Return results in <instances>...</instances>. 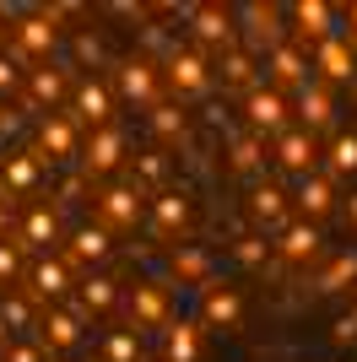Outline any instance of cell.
Returning <instances> with one entry per match:
<instances>
[{
	"mask_svg": "<svg viewBox=\"0 0 357 362\" xmlns=\"http://www.w3.org/2000/svg\"><path fill=\"white\" fill-rule=\"evenodd\" d=\"M190 22H195V38H200V44L206 49H238V11H227V6H195L190 11Z\"/></svg>",
	"mask_w": 357,
	"mask_h": 362,
	"instance_id": "obj_1",
	"label": "cell"
},
{
	"mask_svg": "<svg viewBox=\"0 0 357 362\" xmlns=\"http://www.w3.org/2000/svg\"><path fill=\"white\" fill-rule=\"evenodd\" d=\"M244 114H249V130H254V136H282V124H287V98H282L276 87H249Z\"/></svg>",
	"mask_w": 357,
	"mask_h": 362,
	"instance_id": "obj_2",
	"label": "cell"
},
{
	"mask_svg": "<svg viewBox=\"0 0 357 362\" xmlns=\"http://www.w3.org/2000/svg\"><path fill=\"white\" fill-rule=\"evenodd\" d=\"M98 211H103L108 227H135V216H141V189H135V184H108L103 195H98Z\"/></svg>",
	"mask_w": 357,
	"mask_h": 362,
	"instance_id": "obj_3",
	"label": "cell"
},
{
	"mask_svg": "<svg viewBox=\"0 0 357 362\" xmlns=\"http://www.w3.org/2000/svg\"><path fill=\"white\" fill-rule=\"evenodd\" d=\"M238 16L254 22V28H249V44L254 49H266V54H271V49L287 44V28H282V11H276V6H244Z\"/></svg>",
	"mask_w": 357,
	"mask_h": 362,
	"instance_id": "obj_4",
	"label": "cell"
},
{
	"mask_svg": "<svg viewBox=\"0 0 357 362\" xmlns=\"http://www.w3.org/2000/svg\"><path fill=\"white\" fill-rule=\"evenodd\" d=\"M168 81H174V92H206L211 71L195 49H174V54H168Z\"/></svg>",
	"mask_w": 357,
	"mask_h": 362,
	"instance_id": "obj_5",
	"label": "cell"
},
{
	"mask_svg": "<svg viewBox=\"0 0 357 362\" xmlns=\"http://www.w3.org/2000/svg\"><path fill=\"white\" fill-rule=\"evenodd\" d=\"M314 157H319V141H314L309 130H287V136L276 141V163L293 168V173H303V179H309Z\"/></svg>",
	"mask_w": 357,
	"mask_h": 362,
	"instance_id": "obj_6",
	"label": "cell"
},
{
	"mask_svg": "<svg viewBox=\"0 0 357 362\" xmlns=\"http://www.w3.org/2000/svg\"><path fill=\"white\" fill-rule=\"evenodd\" d=\"M314 65H319L330 81H352V71H357V60H352V49H346L341 33L325 38V44H314Z\"/></svg>",
	"mask_w": 357,
	"mask_h": 362,
	"instance_id": "obj_7",
	"label": "cell"
},
{
	"mask_svg": "<svg viewBox=\"0 0 357 362\" xmlns=\"http://www.w3.org/2000/svg\"><path fill=\"white\" fill-rule=\"evenodd\" d=\"M119 151H125V136H119L114 124H103V130L87 141V173H114Z\"/></svg>",
	"mask_w": 357,
	"mask_h": 362,
	"instance_id": "obj_8",
	"label": "cell"
},
{
	"mask_svg": "<svg viewBox=\"0 0 357 362\" xmlns=\"http://www.w3.org/2000/svg\"><path fill=\"white\" fill-rule=\"evenodd\" d=\"M76 114H81L87 124H98V130L114 119V103H108V87H103V81H92V76H87V81L76 87Z\"/></svg>",
	"mask_w": 357,
	"mask_h": 362,
	"instance_id": "obj_9",
	"label": "cell"
},
{
	"mask_svg": "<svg viewBox=\"0 0 357 362\" xmlns=\"http://www.w3.org/2000/svg\"><path fill=\"white\" fill-rule=\"evenodd\" d=\"M293 22H298V33H303V38H314V44L336 38V28H330V22H336V11H330L325 0H303V6L293 11Z\"/></svg>",
	"mask_w": 357,
	"mask_h": 362,
	"instance_id": "obj_10",
	"label": "cell"
},
{
	"mask_svg": "<svg viewBox=\"0 0 357 362\" xmlns=\"http://www.w3.org/2000/svg\"><path fill=\"white\" fill-rule=\"evenodd\" d=\"M119 92L130 98V103H152L157 98V76H152L147 60H125L119 65Z\"/></svg>",
	"mask_w": 357,
	"mask_h": 362,
	"instance_id": "obj_11",
	"label": "cell"
},
{
	"mask_svg": "<svg viewBox=\"0 0 357 362\" xmlns=\"http://www.w3.org/2000/svg\"><path fill=\"white\" fill-rule=\"evenodd\" d=\"M266 65H271V76H276L282 87H309V65H303V54H298L293 44L271 49V54H266Z\"/></svg>",
	"mask_w": 357,
	"mask_h": 362,
	"instance_id": "obj_12",
	"label": "cell"
},
{
	"mask_svg": "<svg viewBox=\"0 0 357 362\" xmlns=\"http://www.w3.org/2000/svg\"><path fill=\"white\" fill-rule=\"evenodd\" d=\"M249 216L260 227H276L287 216V195L276 189V184H254V189H249Z\"/></svg>",
	"mask_w": 357,
	"mask_h": 362,
	"instance_id": "obj_13",
	"label": "cell"
},
{
	"mask_svg": "<svg viewBox=\"0 0 357 362\" xmlns=\"http://www.w3.org/2000/svg\"><path fill=\"white\" fill-rule=\"evenodd\" d=\"M60 28H55V16H28V22H16V44L28 49V54H44V49H55Z\"/></svg>",
	"mask_w": 357,
	"mask_h": 362,
	"instance_id": "obj_14",
	"label": "cell"
},
{
	"mask_svg": "<svg viewBox=\"0 0 357 362\" xmlns=\"http://www.w3.org/2000/svg\"><path fill=\"white\" fill-rule=\"evenodd\" d=\"M319 243H325V238H319V227L298 222V227H287V233H282V243H276V249H282L287 259H314V255H319Z\"/></svg>",
	"mask_w": 357,
	"mask_h": 362,
	"instance_id": "obj_15",
	"label": "cell"
},
{
	"mask_svg": "<svg viewBox=\"0 0 357 362\" xmlns=\"http://www.w3.org/2000/svg\"><path fill=\"white\" fill-rule=\"evenodd\" d=\"M38 141H44L49 163H65V157H71V146H76V136H71V119L49 114V119H44V130H38Z\"/></svg>",
	"mask_w": 357,
	"mask_h": 362,
	"instance_id": "obj_16",
	"label": "cell"
},
{
	"mask_svg": "<svg viewBox=\"0 0 357 362\" xmlns=\"http://www.w3.org/2000/svg\"><path fill=\"white\" fill-rule=\"evenodd\" d=\"M298 114L309 119V136H314L319 124H330L336 103H330V92H325V87H303V92H298Z\"/></svg>",
	"mask_w": 357,
	"mask_h": 362,
	"instance_id": "obj_17",
	"label": "cell"
},
{
	"mask_svg": "<svg viewBox=\"0 0 357 362\" xmlns=\"http://www.w3.org/2000/svg\"><path fill=\"white\" fill-rule=\"evenodd\" d=\"M298 206H303L309 216H330V206H336L330 179H303V184H298Z\"/></svg>",
	"mask_w": 357,
	"mask_h": 362,
	"instance_id": "obj_18",
	"label": "cell"
},
{
	"mask_svg": "<svg viewBox=\"0 0 357 362\" xmlns=\"http://www.w3.org/2000/svg\"><path fill=\"white\" fill-rule=\"evenodd\" d=\"M71 255L76 259H103L108 255V227H76L71 233Z\"/></svg>",
	"mask_w": 357,
	"mask_h": 362,
	"instance_id": "obj_19",
	"label": "cell"
},
{
	"mask_svg": "<svg viewBox=\"0 0 357 362\" xmlns=\"http://www.w3.org/2000/svg\"><path fill=\"white\" fill-rule=\"evenodd\" d=\"M200 325H195V319H178L174 325V335H168V357L174 362H195V351H200Z\"/></svg>",
	"mask_w": 357,
	"mask_h": 362,
	"instance_id": "obj_20",
	"label": "cell"
},
{
	"mask_svg": "<svg viewBox=\"0 0 357 362\" xmlns=\"http://www.w3.org/2000/svg\"><path fill=\"white\" fill-rule=\"evenodd\" d=\"M206 319H211V325H227V330H233V325H238V292H233V287L211 292V298H206Z\"/></svg>",
	"mask_w": 357,
	"mask_h": 362,
	"instance_id": "obj_21",
	"label": "cell"
},
{
	"mask_svg": "<svg viewBox=\"0 0 357 362\" xmlns=\"http://www.w3.org/2000/svg\"><path fill=\"white\" fill-rule=\"evenodd\" d=\"M33 292H38V298H60V292H65V265H60V259H44V265L33 271Z\"/></svg>",
	"mask_w": 357,
	"mask_h": 362,
	"instance_id": "obj_22",
	"label": "cell"
},
{
	"mask_svg": "<svg viewBox=\"0 0 357 362\" xmlns=\"http://www.w3.org/2000/svg\"><path fill=\"white\" fill-rule=\"evenodd\" d=\"M217 71H222V81H238V87H249V81H254V60L244 54V49H227L222 60H217Z\"/></svg>",
	"mask_w": 357,
	"mask_h": 362,
	"instance_id": "obj_23",
	"label": "cell"
},
{
	"mask_svg": "<svg viewBox=\"0 0 357 362\" xmlns=\"http://www.w3.org/2000/svg\"><path fill=\"white\" fill-rule=\"evenodd\" d=\"M346 281H357V255H341V259H336V265L319 276V292H341Z\"/></svg>",
	"mask_w": 357,
	"mask_h": 362,
	"instance_id": "obj_24",
	"label": "cell"
},
{
	"mask_svg": "<svg viewBox=\"0 0 357 362\" xmlns=\"http://www.w3.org/2000/svg\"><path fill=\"white\" fill-rule=\"evenodd\" d=\"M55 238H60V216L55 211H33L28 216V243L44 249V243H55Z\"/></svg>",
	"mask_w": 357,
	"mask_h": 362,
	"instance_id": "obj_25",
	"label": "cell"
},
{
	"mask_svg": "<svg viewBox=\"0 0 357 362\" xmlns=\"http://www.w3.org/2000/svg\"><path fill=\"white\" fill-rule=\"evenodd\" d=\"M206 271H211V259L200 255V249H178L174 255V276H184V281H200Z\"/></svg>",
	"mask_w": 357,
	"mask_h": 362,
	"instance_id": "obj_26",
	"label": "cell"
},
{
	"mask_svg": "<svg viewBox=\"0 0 357 362\" xmlns=\"http://www.w3.org/2000/svg\"><path fill=\"white\" fill-rule=\"evenodd\" d=\"M330 168H336V173H357V136L330 141Z\"/></svg>",
	"mask_w": 357,
	"mask_h": 362,
	"instance_id": "obj_27",
	"label": "cell"
},
{
	"mask_svg": "<svg viewBox=\"0 0 357 362\" xmlns=\"http://www.w3.org/2000/svg\"><path fill=\"white\" fill-rule=\"evenodd\" d=\"M81 303H87L92 314H98V308H108V303H114V281H108V276H92V281H81Z\"/></svg>",
	"mask_w": 357,
	"mask_h": 362,
	"instance_id": "obj_28",
	"label": "cell"
},
{
	"mask_svg": "<svg viewBox=\"0 0 357 362\" xmlns=\"http://www.w3.org/2000/svg\"><path fill=\"white\" fill-rule=\"evenodd\" d=\"M44 330H49V341H55V346H76V341H81V330H76L71 314H49Z\"/></svg>",
	"mask_w": 357,
	"mask_h": 362,
	"instance_id": "obj_29",
	"label": "cell"
},
{
	"mask_svg": "<svg viewBox=\"0 0 357 362\" xmlns=\"http://www.w3.org/2000/svg\"><path fill=\"white\" fill-rule=\"evenodd\" d=\"M157 222H163V227H184V222H190V200H184V195H163V200H157Z\"/></svg>",
	"mask_w": 357,
	"mask_h": 362,
	"instance_id": "obj_30",
	"label": "cell"
},
{
	"mask_svg": "<svg viewBox=\"0 0 357 362\" xmlns=\"http://www.w3.org/2000/svg\"><path fill=\"white\" fill-rule=\"evenodd\" d=\"M233 168H238V173H254V168H260V136L233 141Z\"/></svg>",
	"mask_w": 357,
	"mask_h": 362,
	"instance_id": "obj_31",
	"label": "cell"
},
{
	"mask_svg": "<svg viewBox=\"0 0 357 362\" xmlns=\"http://www.w3.org/2000/svg\"><path fill=\"white\" fill-rule=\"evenodd\" d=\"M152 130L157 136H184V114L178 108H152Z\"/></svg>",
	"mask_w": 357,
	"mask_h": 362,
	"instance_id": "obj_32",
	"label": "cell"
},
{
	"mask_svg": "<svg viewBox=\"0 0 357 362\" xmlns=\"http://www.w3.org/2000/svg\"><path fill=\"white\" fill-rule=\"evenodd\" d=\"M33 179H38V163H33V157H16V163L6 168V184H11V189H28Z\"/></svg>",
	"mask_w": 357,
	"mask_h": 362,
	"instance_id": "obj_33",
	"label": "cell"
},
{
	"mask_svg": "<svg viewBox=\"0 0 357 362\" xmlns=\"http://www.w3.org/2000/svg\"><path fill=\"white\" fill-rule=\"evenodd\" d=\"M135 314H141V319H163V292L141 287V292H135Z\"/></svg>",
	"mask_w": 357,
	"mask_h": 362,
	"instance_id": "obj_34",
	"label": "cell"
},
{
	"mask_svg": "<svg viewBox=\"0 0 357 362\" xmlns=\"http://www.w3.org/2000/svg\"><path fill=\"white\" fill-rule=\"evenodd\" d=\"M33 92H38V98H49V103H55L60 92H65V81H60V71H33Z\"/></svg>",
	"mask_w": 357,
	"mask_h": 362,
	"instance_id": "obj_35",
	"label": "cell"
},
{
	"mask_svg": "<svg viewBox=\"0 0 357 362\" xmlns=\"http://www.w3.org/2000/svg\"><path fill=\"white\" fill-rule=\"evenodd\" d=\"M108 362H135V341L130 335H114V341H108Z\"/></svg>",
	"mask_w": 357,
	"mask_h": 362,
	"instance_id": "obj_36",
	"label": "cell"
},
{
	"mask_svg": "<svg viewBox=\"0 0 357 362\" xmlns=\"http://www.w3.org/2000/svg\"><path fill=\"white\" fill-rule=\"evenodd\" d=\"M163 173H168L163 151H147V157H141V179H152V184H157V179H163Z\"/></svg>",
	"mask_w": 357,
	"mask_h": 362,
	"instance_id": "obj_37",
	"label": "cell"
},
{
	"mask_svg": "<svg viewBox=\"0 0 357 362\" xmlns=\"http://www.w3.org/2000/svg\"><path fill=\"white\" fill-rule=\"evenodd\" d=\"M336 341H341V346H346V341H357V314L336 319Z\"/></svg>",
	"mask_w": 357,
	"mask_h": 362,
	"instance_id": "obj_38",
	"label": "cell"
},
{
	"mask_svg": "<svg viewBox=\"0 0 357 362\" xmlns=\"http://www.w3.org/2000/svg\"><path fill=\"white\" fill-rule=\"evenodd\" d=\"M260 255H266V249H260V238H244V243H238V259H244V265H254Z\"/></svg>",
	"mask_w": 357,
	"mask_h": 362,
	"instance_id": "obj_39",
	"label": "cell"
},
{
	"mask_svg": "<svg viewBox=\"0 0 357 362\" xmlns=\"http://www.w3.org/2000/svg\"><path fill=\"white\" fill-rule=\"evenodd\" d=\"M0 276H6V281L16 276V249H6V243H0Z\"/></svg>",
	"mask_w": 357,
	"mask_h": 362,
	"instance_id": "obj_40",
	"label": "cell"
},
{
	"mask_svg": "<svg viewBox=\"0 0 357 362\" xmlns=\"http://www.w3.org/2000/svg\"><path fill=\"white\" fill-rule=\"evenodd\" d=\"M0 87H6V92L16 87V65H11V60H0Z\"/></svg>",
	"mask_w": 357,
	"mask_h": 362,
	"instance_id": "obj_41",
	"label": "cell"
},
{
	"mask_svg": "<svg viewBox=\"0 0 357 362\" xmlns=\"http://www.w3.org/2000/svg\"><path fill=\"white\" fill-rule=\"evenodd\" d=\"M11 362H44V351H38V346H22V351H11Z\"/></svg>",
	"mask_w": 357,
	"mask_h": 362,
	"instance_id": "obj_42",
	"label": "cell"
},
{
	"mask_svg": "<svg viewBox=\"0 0 357 362\" xmlns=\"http://www.w3.org/2000/svg\"><path fill=\"white\" fill-rule=\"evenodd\" d=\"M346 227H357V195H352V206H346Z\"/></svg>",
	"mask_w": 357,
	"mask_h": 362,
	"instance_id": "obj_43",
	"label": "cell"
},
{
	"mask_svg": "<svg viewBox=\"0 0 357 362\" xmlns=\"http://www.w3.org/2000/svg\"><path fill=\"white\" fill-rule=\"evenodd\" d=\"M346 22H352V33H357V6H346Z\"/></svg>",
	"mask_w": 357,
	"mask_h": 362,
	"instance_id": "obj_44",
	"label": "cell"
},
{
	"mask_svg": "<svg viewBox=\"0 0 357 362\" xmlns=\"http://www.w3.org/2000/svg\"><path fill=\"white\" fill-rule=\"evenodd\" d=\"M0 22H6V11H0ZM0 33H6V28H0Z\"/></svg>",
	"mask_w": 357,
	"mask_h": 362,
	"instance_id": "obj_45",
	"label": "cell"
}]
</instances>
